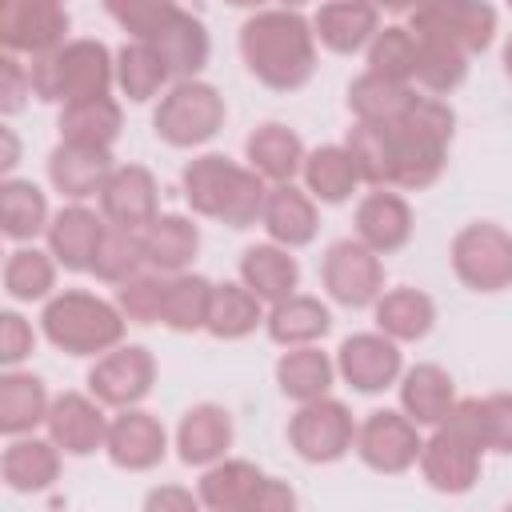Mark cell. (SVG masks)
<instances>
[{
    "label": "cell",
    "instance_id": "cell-1",
    "mask_svg": "<svg viewBox=\"0 0 512 512\" xmlns=\"http://www.w3.org/2000/svg\"><path fill=\"white\" fill-rule=\"evenodd\" d=\"M240 60L272 92H296L316 72V32L300 8H256L240 24Z\"/></svg>",
    "mask_w": 512,
    "mask_h": 512
},
{
    "label": "cell",
    "instance_id": "cell-2",
    "mask_svg": "<svg viewBox=\"0 0 512 512\" xmlns=\"http://www.w3.org/2000/svg\"><path fill=\"white\" fill-rule=\"evenodd\" d=\"M180 188L196 216L228 224V228L260 224L264 196H268V180L260 172H252L248 164H236L220 152H204V156L188 160L180 172Z\"/></svg>",
    "mask_w": 512,
    "mask_h": 512
},
{
    "label": "cell",
    "instance_id": "cell-3",
    "mask_svg": "<svg viewBox=\"0 0 512 512\" xmlns=\"http://www.w3.org/2000/svg\"><path fill=\"white\" fill-rule=\"evenodd\" d=\"M392 132V188L420 192L440 180L448 164V144L456 136V112L440 96H416L412 112L396 124Z\"/></svg>",
    "mask_w": 512,
    "mask_h": 512
},
{
    "label": "cell",
    "instance_id": "cell-4",
    "mask_svg": "<svg viewBox=\"0 0 512 512\" xmlns=\"http://www.w3.org/2000/svg\"><path fill=\"white\" fill-rule=\"evenodd\" d=\"M124 312L116 300H104L84 288H68L44 300L40 332L52 348L68 356H104L108 348L124 344Z\"/></svg>",
    "mask_w": 512,
    "mask_h": 512
},
{
    "label": "cell",
    "instance_id": "cell-5",
    "mask_svg": "<svg viewBox=\"0 0 512 512\" xmlns=\"http://www.w3.org/2000/svg\"><path fill=\"white\" fill-rule=\"evenodd\" d=\"M32 68V92L44 104H72L88 96H108L116 84V56L104 40L80 36L60 44L48 56L28 60Z\"/></svg>",
    "mask_w": 512,
    "mask_h": 512
},
{
    "label": "cell",
    "instance_id": "cell-6",
    "mask_svg": "<svg viewBox=\"0 0 512 512\" xmlns=\"http://www.w3.org/2000/svg\"><path fill=\"white\" fill-rule=\"evenodd\" d=\"M224 116V96L208 80H172L152 112V132L168 148H200L224 128Z\"/></svg>",
    "mask_w": 512,
    "mask_h": 512
},
{
    "label": "cell",
    "instance_id": "cell-7",
    "mask_svg": "<svg viewBox=\"0 0 512 512\" xmlns=\"http://www.w3.org/2000/svg\"><path fill=\"white\" fill-rule=\"evenodd\" d=\"M452 272L468 292H504L512 288V232L492 220H472L452 236L448 248Z\"/></svg>",
    "mask_w": 512,
    "mask_h": 512
},
{
    "label": "cell",
    "instance_id": "cell-8",
    "mask_svg": "<svg viewBox=\"0 0 512 512\" xmlns=\"http://www.w3.org/2000/svg\"><path fill=\"white\" fill-rule=\"evenodd\" d=\"M420 424L404 408H376L356 424V456L364 468L380 476H400L420 464Z\"/></svg>",
    "mask_w": 512,
    "mask_h": 512
},
{
    "label": "cell",
    "instance_id": "cell-9",
    "mask_svg": "<svg viewBox=\"0 0 512 512\" xmlns=\"http://www.w3.org/2000/svg\"><path fill=\"white\" fill-rule=\"evenodd\" d=\"M288 444L304 464H336L356 448V420L344 400H308L288 420Z\"/></svg>",
    "mask_w": 512,
    "mask_h": 512
},
{
    "label": "cell",
    "instance_id": "cell-10",
    "mask_svg": "<svg viewBox=\"0 0 512 512\" xmlns=\"http://www.w3.org/2000/svg\"><path fill=\"white\" fill-rule=\"evenodd\" d=\"M320 280H324V292L336 304H344V308H372L380 300V292H384L380 252H372L356 236L332 240L324 260H320Z\"/></svg>",
    "mask_w": 512,
    "mask_h": 512
},
{
    "label": "cell",
    "instance_id": "cell-11",
    "mask_svg": "<svg viewBox=\"0 0 512 512\" xmlns=\"http://www.w3.org/2000/svg\"><path fill=\"white\" fill-rule=\"evenodd\" d=\"M408 28L416 36L456 44L472 56L496 40V8L488 0H424Z\"/></svg>",
    "mask_w": 512,
    "mask_h": 512
},
{
    "label": "cell",
    "instance_id": "cell-12",
    "mask_svg": "<svg viewBox=\"0 0 512 512\" xmlns=\"http://www.w3.org/2000/svg\"><path fill=\"white\" fill-rule=\"evenodd\" d=\"M156 384V356L144 344H116L88 368V392L104 408H136Z\"/></svg>",
    "mask_w": 512,
    "mask_h": 512
},
{
    "label": "cell",
    "instance_id": "cell-13",
    "mask_svg": "<svg viewBox=\"0 0 512 512\" xmlns=\"http://www.w3.org/2000/svg\"><path fill=\"white\" fill-rule=\"evenodd\" d=\"M68 8L48 0H0V40L16 56H48L68 44Z\"/></svg>",
    "mask_w": 512,
    "mask_h": 512
},
{
    "label": "cell",
    "instance_id": "cell-14",
    "mask_svg": "<svg viewBox=\"0 0 512 512\" xmlns=\"http://www.w3.org/2000/svg\"><path fill=\"white\" fill-rule=\"evenodd\" d=\"M336 372L348 388L372 396V392H384V388L400 384L404 356H400V344L392 336H384L380 328L376 332H356L336 348Z\"/></svg>",
    "mask_w": 512,
    "mask_h": 512
},
{
    "label": "cell",
    "instance_id": "cell-15",
    "mask_svg": "<svg viewBox=\"0 0 512 512\" xmlns=\"http://www.w3.org/2000/svg\"><path fill=\"white\" fill-rule=\"evenodd\" d=\"M480 464H484V448H476L448 424L432 428V436L420 448V476L432 492H444V496L472 492V484L480 480Z\"/></svg>",
    "mask_w": 512,
    "mask_h": 512
},
{
    "label": "cell",
    "instance_id": "cell-16",
    "mask_svg": "<svg viewBox=\"0 0 512 512\" xmlns=\"http://www.w3.org/2000/svg\"><path fill=\"white\" fill-rule=\"evenodd\" d=\"M104 452L120 472H152L168 456V432L140 404L136 408H116V416L108 420Z\"/></svg>",
    "mask_w": 512,
    "mask_h": 512
},
{
    "label": "cell",
    "instance_id": "cell-17",
    "mask_svg": "<svg viewBox=\"0 0 512 512\" xmlns=\"http://www.w3.org/2000/svg\"><path fill=\"white\" fill-rule=\"evenodd\" d=\"M44 428L64 456H92L108 440V416L92 392H60L48 408Z\"/></svg>",
    "mask_w": 512,
    "mask_h": 512
},
{
    "label": "cell",
    "instance_id": "cell-18",
    "mask_svg": "<svg viewBox=\"0 0 512 512\" xmlns=\"http://www.w3.org/2000/svg\"><path fill=\"white\" fill-rule=\"evenodd\" d=\"M96 200L108 224L136 228V232H144L160 216V184L144 164H116Z\"/></svg>",
    "mask_w": 512,
    "mask_h": 512
},
{
    "label": "cell",
    "instance_id": "cell-19",
    "mask_svg": "<svg viewBox=\"0 0 512 512\" xmlns=\"http://www.w3.org/2000/svg\"><path fill=\"white\" fill-rule=\"evenodd\" d=\"M232 440H236L232 412L224 404H212V400L192 404L176 424V456L188 468H208V464L224 460Z\"/></svg>",
    "mask_w": 512,
    "mask_h": 512
},
{
    "label": "cell",
    "instance_id": "cell-20",
    "mask_svg": "<svg viewBox=\"0 0 512 512\" xmlns=\"http://www.w3.org/2000/svg\"><path fill=\"white\" fill-rule=\"evenodd\" d=\"M260 224H264L268 240H276V244H284V248L296 252V248L312 244L316 232H320L316 196H312L308 188H300L296 180H288V184H268Z\"/></svg>",
    "mask_w": 512,
    "mask_h": 512
},
{
    "label": "cell",
    "instance_id": "cell-21",
    "mask_svg": "<svg viewBox=\"0 0 512 512\" xmlns=\"http://www.w3.org/2000/svg\"><path fill=\"white\" fill-rule=\"evenodd\" d=\"M104 228H108L104 216H96L88 204L72 200V204H64L52 216L44 240H48V252L56 256V264L64 272H92V260H96V248H100Z\"/></svg>",
    "mask_w": 512,
    "mask_h": 512
},
{
    "label": "cell",
    "instance_id": "cell-22",
    "mask_svg": "<svg viewBox=\"0 0 512 512\" xmlns=\"http://www.w3.org/2000/svg\"><path fill=\"white\" fill-rule=\"evenodd\" d=\"M312 32H316V44L336 56L364 52L380 32V8L376 0H328L316 8Z\"/></svg>",
    "mask_w": 512,
    "mask_h": 512
},
{
    "label": "cell",
    "instance_id": "cell-23",
    "mask_svg": "<svg viewBox=\"0 0 512 512\" xmlns=\"http://www.w3.org/2000/svg\"><path fill=\"white\" fill-rule=\"evenodd\" d=\"M112 152L108 148H88V144H68L60 140L48 152V184L64 196V200H92L100 196V188L112 176Z\"/></svg>",
    "mask_w": 512,
    "mask_h": 512
},
{
    "label": "cell",
    "instance_id": "cell-24",
    "mask_svg": "<svg viewBox=\"0 0 512 512\" xmlns=\"http://www.w3.org/2000/svg\"><path fill=\"white\" fill-rule=\"evenodd\" d=\"M352 224H356V240H364V244H368L372 252H380V256L400 252V248L412 240V228H416L408 200H404L400 192H392V188H372V192L356 204Z\"/></svg>",
    "mask_w": 512,
    "mask_h": 512
},
{
    "label": "cell",
    "instance_id": "cell-25",
    "mask_svg": "<svg viewBox=\"0 0 512 512\" xmlns=\"http://www.w3.org/2000/svg\"><path fill=\"white\" fill-rule=\"evenodd\" d=\"M152 48L160 52V60L168 64L172 80H192L204 72L208 56H212V36L204 28V20H196L192 12L176 8L152 36Z\"/></svg>",
    "mask_w": 512,
    "mask_h": 512
},
{
    "label": "cell",
    "instance_id": "cell-26",
    "mask_svg": "<svg viewBox=\"0 0 512 512\" xmlns=\"http://www.w3.org/2000/svg\"><path fill=\"white\" fill-rule=\"evenodd\" d=\"M304 156H308V148H304L300 132H292V128L280 124V120H268V124L252 128L248 140H244V160H248V168L260 172L268 184H288V180H296V176L304 172Z\"/></svg>",
    "mask_w": 512,
    "mask_h": 512
},
{
    "label": "cell",
    "instance_id": "cell-27",
    "mask_svg": "<svg viewBox=\"0 0 512 512\" xmlns=\"http://www.w3.org/2000/svg\"><path fill=\"white\" fill-rule=\"evenodd\" d=\"M60 456L64 452L52 444V436H12V444L0 456V476L12 492L36 496L60 480Z\"/></svg>",
    "mask_w": 512,
    "mask_h": 512
},
{
    "label": "cell",
    "instance_id": "cell-28",
    "mask_svg": "<svg viewBox=\"0 0 512 512\" xmlns=\"http://www.w3.org/2000/svg\"><path fill=\"white\" fill-rule=\"evenodd\" d=\"M456 400V384L440 364H412L400 372V408L420 428H440Z\"/></svg>",
    "mask_w": 512,
    "mask_h": 512
},
{
    "label": "cell",
    "instance_id": "cell-29",
    "mask_svg": "<svg viewBox=\"0 0 512 512\" xmlns=\"http://www.w3.org/2000/svg\"><path fill=\"white\" fill-rule=\"evenodd\" d=\"M412 104H416V88L408 80H392L372 68H364L348 84V112L352 120H364V124H396L412 112Z\"/></svg>",
    "mask_w": 512,
    "mask_h": 512
},
{
    "label": "cell",
    "instance_id": "cell-30",
    "mask_svg": "<svg viewBox=\"0 0 512 512\" xmlns=\"http://www.w3.org/2000/svg\"><path fill=\"white\" fill-rule=\"evenodd\" d=\"M372 316H376V328L396 344H416L436 324V300L424 288H408V284L384 288L380 300L372 304Z\"/></svg>",
    "mask_w": 512,
    "mask_h": 512
},
{
    "label": "cell",
    "instance_id": "cell-31",
    "mask_svg": "<svg viewBox=\"0 0 512 512\" xmlns=\"http://www.w3.org/2000/svg\"><path fill=\"white\" fill-rule=\"evenodd\" d=\"M328 328H332L328 304H320L316 296H304V292H292V296L268 304V316H264V332L280 348L316 344L328 336Z\"/></svg>",
    "mask_w": 512,
    "mask_h": 512
},
{
    "label": "cell",
    "instance_id": "cell-32",
    "mask_svg": "<svg viewBox=\"0 0 512 512\" xmlns=\"http://www.w3.org/2000/svg\"><path fill=\"white\" fill-rule=\"evenodd\" d=\"M48 408H52V396L36 372L8 368L0 376V432L8 440L36 432L48 420Z\"/></svg>",
    "mask_w": 512,
    "mask_h": 512
},
{
    "label": "cell",
    "instance_id": "cell-33",
    "mask_svg": "<svg viewBox=\"0 0 512 512\" xmlns=\"http://www.w3.org/2000/svg\"><path fill=\"white\" fill-rule=\"evenodd\" d=\"M260 484H264V472L252 460L224 456V460L204 468L196 492H200V504L212 512H252Z\"/></svg>",
    "mask_w": 512,
    "mask_h": 512
},
{
    "label": "cell",
    "instance_id": "cell-34",
    "mask_svg": "<svg viewBox=\"0 0 512 512\" xmlns=\"http://www.w3.org/2000/svg\"><path fill=\"white\" fill-rule=\"evenodd\" d=\"M56 128H60V140H68V144H88V148L112 152V144L120 140V128H124V112H120V100H112V96H88V100L60 104Z\"/></svg>",
    "mask_w": 512,
    "mask_h": 512
},
{
    "label": "cell",
    "instance_id": "cell-35",
    "mask_svg": "<svg viewBox=\"0 0 512 512\" xmlns=\"http://www.w3.org/2000/svg\"><path fill=\"white\" fill-rule=\"evenodd\" d=\"M240 280L264 300V304H276L284 296H292L300 288V264L292 256V248L268 240V244H252L244 248L240 256Z\"/></svg>",
    "mask_w": 512,
    "mask_h": 512
},
{
    "label": "cell",
    "instance_id": "cell-36",
    "mask_svg": "<svg viewBox=\"0 0 512 512\" xmlns=\"http://www.w3.org/2000/svg\"><path fill=\"white\" fill-rule=\"evenodd\" d=\"M48 224H52V212H48L44 188L20 176H4L0 180V232L12 244H32L40 232H48Z\"/></svg>",
    "mask_w": 512,
    "mask_h": 512
},
{
    "label": "cell",
    "instance_id": "cell-37",
    "mask_svg": "<svg viewBox=\"0 0 512 512\" xmlns=\"http://www.w3.org/2000/svg\"><path fill=\"white\" fill-rule=\"evenodd\" d=\"M336 360L328 352H320L316 344H300V348H284V356L276 360V384L288 400L308 404L332 392L336 384Z\"/></svg>",
    "mask_w": 512,
    "mask_h": 512
},
{
    "label": "cell",
    "instance_id": "cell-38",
    "mask_svg": "<svg viewBox=\"0 0 512 512\" xmlns=\"http://www.w3.org/2000/svg\"><path fill=\"white\" fill-rule=\"evenodd\" d=\"M300 180L316 196V204H344L364 184L360 180V168H356V160H352V152L344 144H320V148H312L304 156Z\"/></svg>",
    "mask_w": 512,
    "mask_h": 512
},
{
    "label": "cell",
    "instance_id": "cell-39",
    "mask_svg": "<svg viewBox=\"0 0 512 512\" xmlns=\"http://www.w3.org/2000/svg\"><path fill=\"white\" fill-rule=\"evenodd\" d=\"M144 252H148V268H156L164 276L188 272V264L200 252V228L180 212H160L144 228Z\"/></svg>",
    "mask_w": 512,
    "mask_h": 512
},
{
    "label": "cell",
    "instance_id": "cell-40",
    "mask_svg": "<svg viewBox=\"0 0 512 512\" xmlns=\"http://www.w3.org/2000/svg\"><path fill=\"white\" fill-rule=\"evenodd\" d=\"M264 300L244 284V280H224L212 288V308H208V336L216 340H244L264 324Z\"/></svg>",
    "mask_w": 512,
    "mask_h": 512
},
{
    "label": "cell",
    "instance_id": "cell-41",
    "mask_svg": "<svg viewBox=\"0 0 512 512\" xmlns=\"http://www.w3.org/2000/svg\"><path fill=\"white\" fill-rule=\"evenodd\" d=\"M172 84L168 64L160 60V52L152 48V40H132L116 52V88L132 100V104H148L160 100Z\"/></svg>",
    "mask_w": 512,
    "mask_h": 512
},
{
    "label": "cell",
    "instance_id": "cell-42",
    "mask_svg": "<svg viewBox=\"0 0 512 512\" xmlns=\"http://www.w3.org/2000/svg\"><path fill=\"white\" fill-rule=\"evenodd\" d=\"M56 256L48 248H36V244H16L4 260V292L8 300L16 304H36V300H48L56 296Z\"/></svg>",
    "mask_w": 512,
    "mask_h": 512
},
{
    "label": "cell",
    "instance_id": "cell-43",
    "mask_svg": "<svg viewBox=\"0 0 512 512\" xmlns=\"http://www.w3.org/2000/svg\"><path fill=\"white\" fill-rule=\"evenodd\" d=\"M212 280L200 272H176L168 276V292H164V316L160 324L188 336V332H204L208 328V308H212Z\"/></svg>",
    "mask_w": 512,
    "mask_h": 512
},
{
    "label": "cell",
    "instance_id": "cell-44",
    "mask_svg": "<svg viewBox=\"0 0 512 512\" xmlns=\"http://www.w3.org/2000/svg\"><path fill=\"white\" fill-rule=\"evenodd\" d=\"M148 268V252H144V232L136 228H120V224H108L104 236H100V248H96V260H92V276L104 280V284H124L132 276H140Z\"/></svg>",
    "mask_w": 512,
    "mask_h": 512
},
{
    "label": "cell",
    "instance_id": "cell-45",
    "mask_svg": "<svg viewBox=\"0 0 512 512\" xmlns=\"http://www.w3.org/2000/svg\"><path fill=\"white\" fill-rule=\"evenodd\" d=\"M344 148L352 152V160H356L364 184H372V188H392V132H388V124L352 120V128H348V136H344Z\"/></svg>",
    "mask_w": 512,
    "mask_h": 512
},
{
    "label": "cell",
    "instance_id": "cell-46",
    "mask_svg": "<svg viewBox=\"0 0 512 512\" xmlns=\"http://www.w3.org/2000/svg\"><path fill=\"white\" fill-rule=\"evenodd\" d=\"M468 76V52L444 40L420 36V56H416V84L432 96H448L464 84Z\"/></svg>",
    "mask_w": 512,
    "mask_h": 512
},
{
    "label": "cell",
    "instance_id": "cell-47",
    "mask_svg": "<svg viewBox=\"0 0 512 512\" xmlns=\"http://www.w3.org/2000/svg\"><path fill=\"white\" fill-rule=\"evenodd\" d=\"M368 52V68L380 72V76H392V80H416V56H420V36L404 24H384L372 44L364 48Z\"/></svg>",
    "mask_w": 512,
    "mask_h": 512
},
{
    "label": "cell",
    "instance_id": "cell-48",
    "mask_svg": "<svg viewBox=\"0 0 512 512\" xmlns=\"http://www.w3.org/2000/svg\"><path fill=\"white\" fill-rule=\"evenodd\" d=\"M164 292H168V276L156 268H144L140 276L116 284V304L128 324L148 328V324H160L164 316Z\"/></svg>",
    "mask_w": 512,
    "mask_h": 512
},
{
    "label": "cell",
    "instance_id": "cell-49",
    "mask_svg": "<svg viewBox=\"0 0 512 512\" xmlns=\"http://www.w3.org/2000/svg\"><path fill=\"white\" fill-rule=\"evenodd\" d=\"M180 4L176 0H104V12L132 36V40H148Z\"/></svg>",
    "mask_w": 512,
    "mask_h": 512
},
{
    "label": "cell",
    "instance_id": "cell-50",
    "mask_svg": "<svg viewBox=\"0 0 512 512\" xmlns=\"http://www.w3.org/2000/svg\"><path fill=\"white\" fill-rule=\"evenodd\" d=\"M480 436H484V452L512 456V392L480 396Z\"/></svg>",
    "mask_w": 512,
    "mask_h": 512
},
{
    "label": "cell",
    "instance_id": "cell-51",
    "mask_svg": "<svg viewBox=\"0 0 512 512\" xmlns=\"http://www.w3.org/2000/svg\"><path fill=\"white\" fill-rule=\"evenodd\" d=\"M28 96H36L32 92V68L16 52H4L0 56V112L16 116L28 104Z\"/></svg>",
    "mask_w": 512,
    "mask_h": 512
},
{
    "label": "cell",
    "instance_id": "cell-52",
    "mask_svg": "<svg viewBox=\"0 0 512 512\" xmlns=\"http://www.w3.org/2000/svg\"><path fill=\"white\" fill-rule=\"evenodd\" d=\"M32 348H36L32 324H28L20 312L4 308V312H0V364H4V368H20V364L32 356Z\"/></svg>",
    "mask_w": 512,
    "mask_h": 512
},
{
    "label": "cell",
    "instance_id": "cell-53",
    "mask_svg": "<svg viewBox=\"0 0 512 512\" xmlns=\"http://www.w3.org/2000/svg\"><path fill=\"white\" fill-rule=\"evenodd\" d=\"M196 504H200V492L180 488V484H164V488H152L144 496V508L148 512H192Z\"/></svg>",
    "mask_w": 512,
    "mask_h": 512
},
{
    "label": "cell",
    "instance_id": "cell-54",
    "mask_svg": "<svg viewBox=\"0 0 512 512\" xmlns=\"http://www.w3.org/2000/svg\"><path fill=\"white\" fill-rule=\"evenodd\" d=\"M300 500H296V492L284 484V480H276V476H264V484H260V492H256V504H252V512H292Z\"/></svg>",
    "mask_w": 512,
    "mask_h": 512
},
{
    "label": "cell",
    "instance_id": "cell-55",
    "mask_svg": "<svg viewBox=\"0 0 512 512\" xmlns=\"http://www.w3.org/2000/svg\"><path fill=\"white\" fill-rule=\"evenodd\" d=\"M0 144H4V152H0V172H4V176H12V168L20 164V144H16V132H12V128H0Z\"/></svg>",
    "mask_w": 512,
    "mask_h": 512
},
{
    "label": "cell",
    "instance_id": "cell-56",
    "mask_svg": "<svg viewBox=\"0 0 512 512\" xmlns=\"http://www.w3.org/2000/svg\"><path fill=\"white\" fill-rule=\"evenodd\" d=\"M420 4H424V0H376V8H384V12H408V16H412Z\"/></svg>",
    "mask_w": 512,
    "mask_h": 512
},
{
    "label": "cell",
    "instance_id": "cell-57",
    "mask_svg": "<svg viewBox=\"0 0 512 512\" xmlns=\"http://www.w3.org/2000/svg\"><path fill=\"white\" fill-rule=\"evenodd\" d=\"M504 72H508V80H512V36H508V44H504Z\"/></svg>",
    "mask_w": 512,
    "mask_h": 512
},
{
    "label": "cell",
    "instance_id": "cell-58",
    "mask_svg": "<svg viewBox=\"0 0 512 512\" xmlns=\"http://www.w3.org/2000/svg\"><path fill=\"white\" fill-rule=\"evenodd\" d=\"M228 4H232V8H252V12H256L264 0H228Z\"/></svg>",
    "mask_w": 512,
    "mask_h": 512
},
{
    "label": "cell",
    "instance_id": "cell-59",
    "mask_svg": "<svg viewBox=\"0 0 512 512\" xmlns=\"http://www.w3.org/2000/svg\"><path fill=\"white\" fill-rule=\"evenodd\" d=\"M308 0H276V8H304Z\"/></svg>",
    "mask_w": 512,
    "mask_h": 512
},
{
    "label": "cell",
    "instance_id": "cell-60",
    "mask_svg": "<svg viewBox=\"0 0 512 512\" xmlns=\"http://www.w3.org/2000/svg\"><path fill=\"white\" fill-rule=\"evenodd\" d=\"M48 4H68V0H48Z\"/></svg>",
    "mask_w": 512,
    "mask_h": 512
},
{
    "label": "cell",
    "instance_id": "cell-61",
    "mask_svg": "<svg viewBox=\"0 0 512 512\" xmlns=\"http://www.w3.org/2000/svg\"><path fill=\"white\" fill-rule=\"evenodd\" d=\"M508 8H512V0H508Z\"/></svg>",
    "mask_w": 512,
    "mask_h": 512
},
{
    "label": "cell",
    "instance_id": "cell-62",
    "mask_svg": "<svg viewBox=\"0 0 512 512\" xmlns=\"http://www.w3.org/2000/svg\"><path fill=\"white\" fill-rule=\"evenodd\" d=\"M508 508H512V504H508Z\"/></svg>",
    "mask_w": 512,
    "mask_h": 512
}]
</instances>
